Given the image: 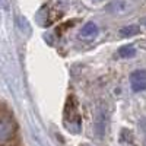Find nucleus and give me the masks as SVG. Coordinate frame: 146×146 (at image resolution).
Segmentation results:
<instances>
[{
	"instance_id": "7ed1b4c3",
	"label": "nucleus",
	"mask_w": 146,
	"mask_h": 146,
	"mask_svg": "<svg viewBox=\"0 0 146 146\" xmlns=\"http://www.w3.org/2000/svg\"><path fill=\"white\" fill-rule=\"evenodd\" d=\"M130 86L135 92H142L146 89V70L137 69L130 73Z\"/></svg>"
},
{
	"instance_id": "f03ea898",
	"label": "nucleus",
	"mask_w": 146,
	"mask_h": 146,
	"mask_svg": "<svg viewBox=\"0 0 146 146\" xmlns=\"http://www.w3.org/2000/svg\"><path fill=\"white\" fill-rule=\"evenodd\" d=\"M15 136V123L9 115H0V143L7 142Z\"/></svg>"
},
{
	"instance_id": "6e6552de",
	"label": "nucleus",
	"mask_w": 146,
	"mask_h": 146,
	"mask_svg": "<svg viewBox=\"0 0 146 146\" xmlns=\"http://www.w3.org/2000/svg\"><path fill=\"white\" fill-rule=\"evenodd\" d=\"M142 22H143V23H145V25H146V18H145V19H142Z\"/></svg>"
},
{
	"instance_id": "0eeeda50",
	"label": "nucleus",
	"mask_w": 146,
	"mask_h": 146,
	"mask_svg": "<svg viewBox=\"0 0 146 146\" xmlns=\"http://www.w3.org/2000/svg\"><path fill=\"white\" fill-rule=\"evenodd\" d=\"M136 54V48L133 47L131 44L129 45H123V47H120L118 48V56L120 57H123V58H130Z\"/></svg>"
},
{
	"instance_id": "f257e3e1",
	"label": "nucleus",
	"mask_w": 146,
	"mask_h": 146,
	"mask_svg": "<svg viewBox=\"0 0 146 146\" xmlns=\"http://www.w3.org/2000/svg\"><path fill=\"white\" fill-rule=\"evenodd\" d=\"M64 121L67 126H70L72 130L75 131L80 130V115L78 110V101L73 95L69 96L64 104Z\"/></svg>"
},
{
	"instance_id": "39448f33",
	"label": "nucleus",
	"mask_w": 146,
	"mask_h": 146,
	"mask_svg": "<svg viewBox=\"0 0 146 146\" xmlns=\"http://www.w3.org/2000/svg\"><path fill=\"white\" fill-rule=\"evenodd\" d=\"M96 34H98V27L94 22L85 23V27L80 29V36H83V38H92Z\"/></svg>"
},
{
	"instance_id": "20e7f679",
	"label": "nucleus",
	"mask_w": 146,
	"mask_h": 146,
	"mask_svg": "<svg viewBox=\"0 0 146 146\" xmlns=\"http://www.w3.org/2000/svg\"><path fill=\"white\" fill-rule=\"evenodd\" d=\"M105 133V113L100 111L96 115V121H95V135L102 137Z\"/></svg>"
},
{
	"instance_id": "423d86ee",
	"label": "nucleus",
	"mask_w": 146,
	"mask_h": 146,
	"mask_svg": "<svg viewBox=\"0 0 146 146\" xmlns=\"http://www.w3.org/2000/svg\"><path fill=\"white\" fill-rule=\"evenodd\" d=\"M139 32H140V28L137 25H126V27H123V28L118 31L120 36H124V38H127V36H133V35H137Z\"/></svg>"
}]
</instances>
